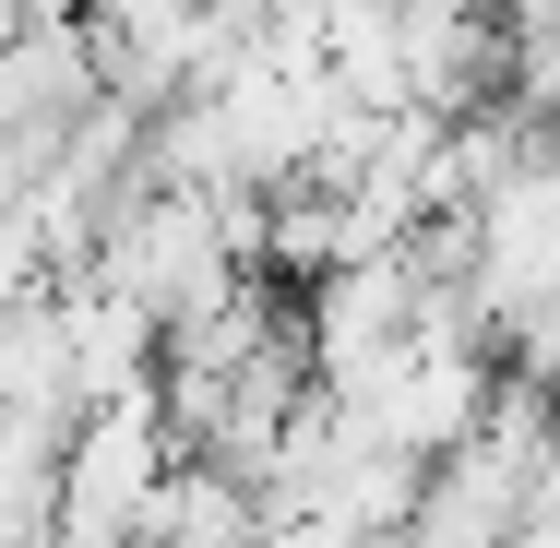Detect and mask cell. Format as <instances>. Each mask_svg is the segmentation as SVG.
I'll list each match as a JSON object with an SVG mask.
<instances>
[]
</instances>
